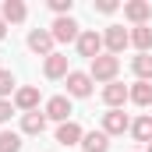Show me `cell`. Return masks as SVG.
<instances>
[{
	"label": "cell",
	"mask_w": 152,
	"mask_h": 152,
	"mask_svg": "<svg viewBox=\"0 0 152 152\" xmlns=\"http://www.w3.org/2000/svg\"><path fill=\"white\" fill-rule=\"evenodd\" d=\"M117 71H120V60L117 57H110V53H99L96 60H92V67H88V75H92V81H117Z\"/></svg>",
	"instance_id": "1"
},
{
	"label": "cell",
	"mask_w": 152,
	"mask_h": 152,
	"mask_svg": "<svg viewBox=\"0 0 152 152\" xmlns=\"http://www.w3.org/2000/svg\"><path fill=\"white\" fill-rule=\"evenodd\" d=\"M50 36H53V42H78V21L67 14V18H57L53 25H50Z\"/></svg>",
	"instance_id": "2"
},
{
	"label": "cell",
	"mask_w": 152,
	"mask_h": 152,
	"mask_svg": "<svg viewBox=\"0 0 152 152\" xmlns=\"http://www.w3.org/2000/svg\"><path fill=\"white\" fill-rule=\"evenodd\" d=\"M103 46H106L110 57H117V53H124V46H131V32L120 28V25H110L106 36H103Z\"/></svg>",
	"instance_id": "3"
},
{
	"label": "cell",
	"mask_w": 152,
	"mask_h": 152,
	"mask_svg": "<svg viewBox=\"0 0 152 152\" xmlns=\"http://www.w3.org/2000/svg\"><path fill=\"white\" fill-rule=\"evenodd\" d=\"M67 96H75V99L92 96V75L88 71H71L67 75Z\"/></svg>",
	"instance_id": "4"
},
{
	"label": "cell",
	"mask_w": 152,
	"mask_h": 152,
	"mask_svg": "<svg viewBox=\"0 0 152 152\" xmlns=\"http://www.w3.org/2000/svg\"><path fill=\"white\" fill-rule=\"evenodd\" d=\"M78 53H81V57H88V60H96V57L103 53V36H99L96 28L81 32V36H78Z\"/></svg>",
	"instance_id": "5"
},
{
	"label": "cell",
	"mask_w": 152,
	"mask_h": 152,
	"mask_svg": "<svg viewBox=\"0 0 152 152\" xmlns=\"http://www.w3.org/2000/svg\"><path fill=\"white\" fill-rule=\"evenodd\" d=\"M71 99L67 96H53L50 103H46V120H57V124H67L71 120Z\"/></svg>",
	"instance_id": "6"
},
{
	"label": "cell",
	"mask_w": 152,
	"mask_h": 152,
	"mask_svg": "<svg viewBox=\"0 0 152 152\" xmlns=\"http://www.w3.org/2000/svg\"><path fill=\"white\" fill-rule=\"evenodd\" d=\"M127 99H131V88H127L124 81H110V85L103 88V103H106L110 110H120Z\"/></svg>",
	"instance_id": "7"
},
{
	"label": "cell",
	"mask_w": 152,
	"mask_h": 152,
	"mask_svg": "<svg viewBox=\"0 0 152 152\" xmlns=\"http://www.w3.org/2000/svg\"><path fill=\"white\" fill-rule=\"evenodd\" d=\"M28 50L39 53V57H50V53H53V36H50V28H32V32H28Z\"/></svg>",
	"instance_id": "8"
},
{
	"label": "cell",
	"mask_w": 152,
	"mask_h": 152,
	"mask_svg": "<svg viewBox=\"0 0 152 152\" xmlns=\"http://www.w3.org/2000/svg\"><path fill=\"white\" fill-rule=\"evenodd\" d=\"M103 131L106 134H124V131H131V120L124 110H106L103 113Z\"/></svg>",
	"instance_id": "9"
},
{
	"label": "cell",
	"mask_w": 152,
	"mask_h": 152,
	"mask_svg": "<svg viewBox=\"0 0 152 152\" xmlns=\"http://www.w3.org/2000/svg\"><path fill=\"white\" fill-rule=\"evenodd\" d=\"M124 18L134 21V25H145L152 18V4L149 0H127V4H124Z\"/></svg>",
	"instance_id": "10"
},
{
	"label": "cell",
	"mask_w": 152,
	"mask_h": 152,
	"mask_svg": "<svg viewBox=\"0 0 152 152\" xmlns=\"http://www.w3.org/2000/svg\"><path fill=\"white\" fill-rule=\"evenodd\" d=\"M0 18H4L7 25H21V21L28 18V7H25L21 0H4V4H0Z\"/></svg>",
	"instance_id": "11"
},
{
	"label": "cell",
	"mask_w": 152,
	"mask_h": 152,
	"mask_svg": "<svg viewBox=\"0 0 152 152\" xmlns=\"http://www.w3.org/2000/svg\"><path fill=\"white\" fill-rule=\"evenodd\" d=\"M42 75L53 78V81H57V78H67L71 75V71H67V57H64V53H50V57L42 60Z\"/></svg>",
	"instance_id": "12"
},
{
	"label": "cell",
	"mask_w": 152,
	"mask_h": 152,
	"mask_svg": "<svg viewBox=\"0 0 152 152\" xmlns=\"http://www.w3.org/2000/svg\"><path fill=\"white\" fill-rule=\"evenodd\" d=\"M14 106H18V110H25V113L39 110V88H32V85L18 88V92H14Z\"/></svg>",
	"instance_id": "13"
},
{
	"label": "cell",
	"mask_w": 152,
	"mask_h": 152,
	"mask_svg": "<svg viewBox=\"0 0 152 152\" xmlns=\"http://www.w3.org/2000/svg\"><path fill=\"white\" fill-rule=\"evenodd\" d=\"M81 138H85V131H81V124H75V120H67V124L57 127V142L60 145H81Z\"/></svg>",
	"instance_id": "14"
},
{
	"label": "cell",
	"mask_w": 152,
	"mask_h": 152,
	"mask_svg": "<svg viewBox=\"0 0 152 152\" xmlns=\"http://www.w3.org/2000/svg\"><path fill=\"white\" fill-rule=\"evenodd\" d=\"M81 149L85 152H110V134L106 131H88L81 138Z\"/></svg>",
	"instance_id": "15"
},
{
	"label": "cell",
	"mask_w": 152,
	"mask_h": 152,
	"mask_svg": "<svg viewBox=\"0 0 152 152\" xmlns=\"http://www.w3.org/2000/svg\"><path fill=\"white\" fill-rule=\"evenodd\" d=\"M131 46H138V53H149L152 50V28L149 25H134L131 28Z\"/></svg>",
	"instance_id": "16"
},
{
	"label": "cell",
	"mask_w": 152,
	"mask_h": 152,
	"mask_svg": "<svg viewBox=\"0 0 152 152\" xmlns=\"http://www.w3.org/2000/svg\"><path fill=\"white\" fill-rule=\"evenodd\" d=\"M21 131H25V134H42V131H46V113H39V110L25 113L21 117Z\"/></svg>",
	"instance_id": "17"
},
{
	"label": "cell",
	"mask_w": 152,
	"mask_h": 152,
	"mask_svg": "<svg viewBox=\"0 0 152 152\" xmlns=\"http://www.w3.org/2000/svg\"><path fill=\"white\" fill-rule=\"evenodd\" d=\"M131 103L152 106V81H134V85H131Z\"/></svg>",
	"instance_id": "18"
},
{
	"label": "cell",
	"mask_w": 152,
	"mask_h": 152,
	"mask_svg": "<svg viewBox=\"0 0 152 152\" xmlns=\"http://www.w3.org/2000/svg\"><path fill=\"white\" fill-rule=\"evenodd\" d=\"M131 71L138 75V81H152V57L149 53H138V57L131 60Z\"/></svg>",
	"instance_id": "19"
},
{
	"label": "cell",
	"mask_w": 152,
	"mask_h": 152,
	"mask_svg": "<svg viewBox=\"0 0 152 152\" xmlns=\"http://www.w3.org/2000/svg\"><path fill=\"white\" fill-rule=\"evenodd\" d=\"M131 134H134V142H152V117H138L134 124H131Z\"/></svg>",
	"instance_id": "20"
},
{
	"label": "cell",
	"mask_w": 152,
	"mask_h": 152,
	"mask_svg": "<svg viewBox=\"0 0 152 152\" xmlns=\"http://www.w3.org/2000/svg\"><path fill=\"white\" fill-rule=\"evenodd\" d=\"M0 152H21V134L0 131Z\"/></svg>",
	"instance_id": "21"
},
{
	"label": "cell",
	"mask_w": 152,
	"mask_h": 152,
	"mask_svg": "<svg viewBox=\"0 0 152 152\" xmlns=\"http://www.w3.org/2000/svg\"><path fill=\"white\" fill-rule=\"evenodd\" d=\"M11 92H14V75H11L7 67H0V99L11 96Z\"/></svg>",
	"instance_id": "22"
},
{
	"label": "cell",
	"mask_w": 152,
	"mask_h": 152,
	"mask_svg": "<svg viewBox=\"0 0 152 152\" xmlns=\"http://www.w3.org/2000/svg\"><path fill=\"white\" fill-rule=\"evenodd\" d=\"M71 4H75V0H50V11H53L57 18H67V14H71Z\"/></svg>",
	"instance_id": "23"
},
{
	"label": "cell",
	"mask_w": 152,
	"mask_h": 152,
	"mask_svg": "<svg viewBox=\"0 0 152 152\" xmlns=\"http://www.w3.org/2000/svg\"><path fill=\"white\" fill-rule=\"evenodd\" d=\"M117 7H120L117 0H99V4H96V11H99V14H113Z\"/></svg>",
	"instance_id": "24"
},
{
	"label": "cell",
	"mask_w": 152,
	"mask_h": 152,
	"mask_svg": "<svg viewBox=\"0 0 152 152\" xmlns=\"http://www.w3.org/2000/svg\"><path fill=\"white\" fill-rule=\"evenodd\" d=\"M14 113V106H11V99H0V124H7Z\"/></svg>",
	"instance_id": "25"
},
{
	"label": "cell",
	"mask_w": 152,
	"mask_h": 152,
	"mask_svg": "<svg viewBox=\"0 0 152 152\" xmlns=\"http://www.w3.org/2000/svg\"><path fill=\"white\" fill-rule=\"evenodd\" d=\"M7 36V21H4V18H0V39Z\"/></svg>",
	"instance_id": "26"
},
{
	"label": "cell",
	"mask_w": 152,
	"mask_h": 152,
	"mask_svg": "<svg viewBox=\"0 0 152 152\" xmlns=\"http://www.w3.org/2000/svg\"><path fill=\"white\" fill-rule=\"evenodd\" d=\"M145 152H152V142H149V149H145Z\"/></svg>",
	"instance_id": "27"
}]
</instances>
